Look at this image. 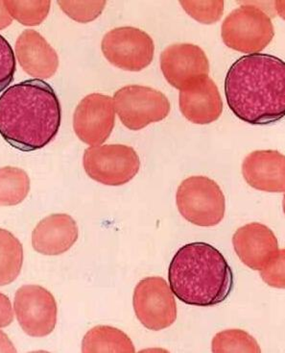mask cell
<instances>
[{
  "instance_id": "obj_15",
  "label": "cell",
  "mask_w": 285,
  "mask_h": 353,
  "mask_svg": "<svg viewBox=\"0 0 285 353\" xmlns=\"http://www.w3.org/2000/svg\"><path fill=\"white\" fill-rule=\"evenodd\" d=\"M179 103L182 115L195 124L213 123L220 118L223 111L220 92L209 77L180 91Z\"/></svg>"
},
{
  "instance_id": "obj_12",
  "label": "cell",
  "mask_w": 285,
  "mask_h": 353,
  "mask_svg": "<svg viewBox=\"0 0 285 353\" xmlns=\"http://www.w3.org/2000/svg\"><path fill=\"white\" fill-rule=\"evenodd\" d=\"M160 69L167 82L182 91L197 80L209 77V62L200 46L175 43L162 51Z\"/></svg>"
},
{
  "instance_id": "obj_14",
  "label": "cell",
  "mask_w": 285,
  "mask_h": 353,
  "mask_svg": "<svg viewBox=\"0 0 285 353\" xmlns=\"http://www.w3.org/2000/svg\"><path fill=\"white\" fill-rule=\"evenodd\" d=\"M242 174L252 188L284 193L285 158L277 150H257L243 161Z\"/></svg>"
},
{
  "instance_id": "obj_13",
  "label": "cell",
  "mask_w": 285,
  "mask_h": 353,
  "mask_svg": "<svg viewBox=\"0 0 285 353\" xmlns=\"http://www.w3.org/2000/svg\"><path fill=\"white\" fill-rule=\"evenodd\" d=\"M233 243L241 262L255 271H262L281 252L274 232L262 223H249L236 230Z\"/></svg>"
},
{
  "instance_id": "obj_21",
  "label": "cell",
  "mask_w": 285,
  "mask_h": 353,
  "mask_svg": "<svg viewBox=\"0 0 285 353\" xmlns=\"http://www.w3.org/2000/svg\"><path fill=\"white\" fill-rule=\"evenodd\" d=\"M214 353L252 352L260 353V345L249 333L240 330L222 331L213 339Z\"/></svg>"
},
{
  "instance_id": "obj_22",
  "label": "cell",
  "mask_w": 285,
  "mask_h": 353,
  "mask_svg": "<svg viewBox=\"0 0 285 353\" xmlns=\"http://www.w3.org/2000/svg\"><path fill=\"white\" fill-rule=\"evenodd\" d=\"M5 7L12 18L26 26H36L43 23L48 16L50 1H19L7 0Z\"/></svg>"
},
{
  "instance_id": "obj_10",
  "label": "cell",
  "mask_w": 285,
  "mask_h": 353,
  "mask_svg": "<svg viewBox=\"0 0 285 353\" xmlns=\"http://www.w3.org/2000/svg\"><path fill=\"white\" fill-rule=\"evenodd\" d=\"M14 308L19 325L31 337H45L55 330L57 303L53 294L43 287H21L14 296Z\"/></svg>"
},
{
  "instance_id": "obj_27",
  "label": "cell",
  "mask_w": 285,
  "mask_h": 353,
  "mask_svg": "<svg viewBox=\"0 0 285 353\" xmlns=\"http://www.w3.org/2000/svg\"><path fill=\"white\" fill-rule=\"evenodd\" d=\"M13 320L14 312L11 301L5 294L0 293V328L11 325Z\"/></svg>"
},
{
  "instance_id": "obj_16",
  "label": "cell",
  "mask_w": 285,
  "mask_h": 353,
  "mask_svg": "<svg viewBox=\"0 0 285 353\" xmlns=\"http://www.w3.org/2000/svg\"><path fill=\"white\" fill-rule=\"evenodd\" d=\"M16 54L24 72L36 79H51L59 67L54 48L35 30L24 31L16 41Z\"/></svg>"
},
{
  "instance_id": "obj_9",
  "label": "cell",
  "mask_w": 285,
  "mask_h": 353,
  "mask_svg": "<svg viewBox=\"0 0 285 353\" xmlns=\"http://www.w3.org/2000/svg\"><path fill=\"white\" fill-rule=\"evenodd\" d=\"M133 305L136 318L149 330H165L177 319L174 294L162 277L141 280L134 292Z\"/></svg>"
},
{
  "instance_id": "obj_17",
  "label": "cell",
  "mask_w": 285,
  "mask_h": 353,
  "mask_svg": "<svg viewBox=\"0 0 285 353\" xmlns=\"http://www.w3.org/2000/svg\"><path fill=\"white\" fill-rule=\"evenodd\" d=\"M76 221L67 214L48 216L38 223L32 233V245L41 254L54 256L67 252L77 242Z\"/></svg>"
},
{
  "instance_id": "obj_5",
  "label": "cell",
  "mask_w": 285,
  "mask_h": 353,
  "mask_svg": "<svg viewBox=\"0 0 285 353\" xmlns=\"http://www.w3.org/2000/svg\"><path fill=\"white\" fill-rule=\"evenodd\" d=\"M176 203L181 215L195 225L215 226L225 216L223 192L214 180L207 176L184 180L178 188Z\"/></svg>"
},
{
  "instance_id": "obj_1",
  "label": "cell",
  "mask_w": 285,
  "mask_h": 353,
  "mask_svg": "<svg viewBox=\"0 0 285 353\" xmlns=\"http://www.w3.org/2000/svg\"><path fill=\"white\" fill-rule=\"evenodd\" d=\"M226 103L241 121L269 124L284 118L285 65L269 54H248L236 60L225 79Z\"/></svg>"
},
{
  "instance_id": "obj_8",
  "label": "cell",
  "mask_w": 285,
  "mask_h": 353,
  "mask_svg": "<svg viewBox=\"0 0 285 353\" xmlns=\"http://www.w3.org/2000/svg\"><path fill=\"white\" fill-rule=\"evenodd\" d=\"M102 52L112 65L128 72H140L152 63L155 45L140 29L124 26L109 31L102 40Z\"/></svg>"
},
{
  "instance_id": "obj_6",
  "label": "cell",
  "mask_w": 285,
  "mask_h": 353,
  "mask_svg": "<svg viewBox=\"0 0 285 353\" xmlns=\"http://www.w3.org/2000/svg\"><path fill=\"white\" fill-rule=\"evenodd\" d=\"M83 165L95 181L107 186H121L138 174L140 160L135 150L128 145H96L86 150Z\"/></svg>"
},
{
  "instance_id": "obj_25",
  "label": "cell",
  "mask_w": 285,
  "mask_h": 353,
  "mask_svg": "<svg viewBox=\"0 0 285 353\" xmlns=\"http://www.w3.org/2000/svg\"><path fill=\"white\" fill-rule=\"evenodd\" d=\"M16 72V57L13 48L3 36L0 35V92L13 82Z\"/></svg>"
},
{
  "instance_id": "obj_24",
  "label": "cell",
  "mask_w": 285,
  "mask_h": 353,
  "mask_svg": "<svg viewBox=\"0 0 285 353\" xmlns=\"http://www.w3.org/2000/svg\"><path fill=\"white\" fill-rule=\"evenodd\" d=\"M62 11L77 23H91L102 14L106 1H58Z\"/></svg>"
},
{
  "instance_id": "obj_4",
  "label": "cell",
  "mask_w": 285,
  "mask_h": 353,
  "mask_svg": "<svg viewBox=\"0 0 285 353\" xmlns=\"http://www.w3.org/2000/svg\"><path fill=\"white\" fill-rule=\"evenodd\" d=\"M221 35L231 50L255 54L271 43L275 31L271 19L262 9L244 4L229 14L222 24Z\"/></svg>"
},
{
  "instance_id": "obj_20",
  "label": "cell",
  "mask_w": 285,
  "mask_h": 353,
  "mask_svg": "<svg viewBox=\"0 0 285 353\" xmlns=\"http://www.w3.org/2000/svg\"><path fill=\"white\" fill-rule=\"evenodd\" d=\"M30 191V179L23 170L14 167L0 169V206L21 203Z\"/></svg>"
},
{
  "instance_id": "obj_2",
  "label": "cell",
  "mask_w": 285,
  "mask_h": 353,
  "mask_svg": "<svg viewBox=\"0 0 285 353\" xmlns=\"http://www.w3.org/2000/svg\"><path fill=\"white\" fill-rule=\"evenodd\" d=\"M61 121L59 99L43 80H25L0 97V135L21 152L46 147L57 135Z\"/></svg>"
},
{
  "instance_id": "obj_28",
  "label": "cell",
  "mask_w": 285,
  "mask_h": 353,
  "mask_svg": "<svg viewBox=\"0 0 285 353\" xmlns=\"http://www.w3.org/2000/svg\"><path fill=\"white\" fill-rule=\"evenodd\" d=\"M13 23V18L10 16L6 7H5L4 1H0V30L8 28Z\"/></svg>"
},
{
  "instance_id": "obj_7",
  "label": "cell",
  "mask_w": 285,
  "mask_h": 353,
  "mask_svg": "<svg viewBox=\"0 0 285 353\" xmlns=\"http://www.w3.org/2000/svg\"><path fill=\"white\" fill-rule=\"evenodd\" d=\"M113 99L121 123L131 130H140L169 115V101L153 88L129 85L119 89Z\"/></svg>"
},
{
  "instance_id": "obj_18",
  "label": "cell",
  "mask_w": 285,
  "mask_h": 353,
  "mask_svg": "<svg viewBox=\"0 0 285 353\" xmlns=\"http://www.w3.org/2000/svg\"><path fill=\"white\" fill-rule=\"evenodd\" d=\"M82 352H136L135 345L123 331L108 325H98L87 331L82 342Z\"/></svg>"
},
{
  "instance_id": "obj_19",
  "label": "cell",
  "mask_w": 285,
  "mask_h": 353,
  "mask_svg": "<svg viewBox=\"0 0 285 353\" xmlns=\"http://www.w3.org/2000/svg\"><path fill=\"white\" fill-rule=\"evenodd\" d=\"M23 265V245L10 231L0 228V286L18 279Z\"/></svg>"
},
{
  "instance_id": "obj_26",
  "label": "cell",
  "mask_w": 285,
  "mask_h": 353,
  "mask_svg": "<svg viewBox=\"0 0 285 353\" xmlns=\"http://www.w3.org/2000/svg\"><path fill=\"white\" fill-rule=\"evenodd\" d=\"M260 276L269 286L275 288L284 289V250H281L279 256L270 263L262 271H260Z\"/></svg>"
},
{
  "instance_id": "obj_11",
  "label": "cell",
  "mask_w": 285,
  "mask_h": 353,
  "mask_svg": "<svg viewBox=\"0 0 285 353\" xmlns=\"http://www.w3.org/2000/svg\"><path fill=\"white\" fill-rule=\"evenodd\" d=\"M114 121L113 97L91 94L78 104L73 116V128L82 142L96 147L106 142L113 132Z\"/></svg>"
},
{
  "instance_id": "obj_23",
  "label": "cell",
  "mask_w": 285,
  "mask_h": 353,
  "mask_svg": "<svg viewBox=\"0 0 285 353\" xmlns=\"http://www.w3.org/2000/svg\"><path fill=\"white\" fill-rule=\"evenodd\" d=\"M182 8L199 23L213 24L222 18L225 3L222 0L209 1H181Z\"/></svg>"
},
{
  "instance_id": "obj_29",
  "label": "cell",
  "mask_w": 285,
  "mask_h": 353,
  "mask_svg": "<svg viewBox=\"0 0 285 353\" xmlns=\"http://www.w3.org/2000/svg\"><path fill=\"white\" fill-rule=\"evenodd\" d=\"M13 343L9 339L8 336L0 331V352H16Z\"/></svg>"
},
{
  "instance_id": "obj_3",
  "label": "cell",
  "mask_w": 285,
  "mask_h": 353,
  "mask_svg": "<svg viewBox=\"0 0 285 353\" xmlns=\"http://www.w3.org/2000/svg\"><path fill=\"white\" fill-rule=\"evenodd\" d=\"M168 280L182 303L209 307L223 303L233 288V274L218 248L204 242L182 245L170 262Z\"/></svg>"
}]
</instances>
